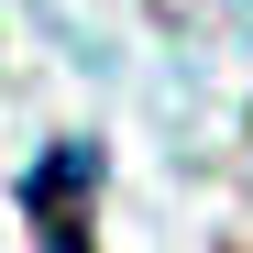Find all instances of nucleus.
I'll return each instance as SVG.
<instances>
[{
    "label": "nucleus",
    "instance_id": "f257e3e1",
    "mask_svg": "<svg viewBox=\"0 0 253 253\" xmlns=\"http://www.w3.org/2000/svg\"><path fill=\"white\" fill-rule=\"evenodd\" d=\"M88 154H44L22 176V209H33V231H44V253H88V231H77V198H88Z\"/></svg>",
    "mask_w": 253,
    "mask_h": 253
}]
</instances>
